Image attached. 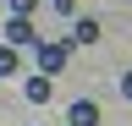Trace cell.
<instances>
[{"instance_id": "obj_1", "label": "cell", "mask_w": 132, "mask_h": 126, "mask_svg": "<svg viewBox=\"0 0 132 126\" xmlns=\"http://www.w3.org/2000/svg\"><path fill=\"white\" fill-rule=\"evenodd\" d=\"M66 44H72V38H39V44H33V60H39L44 77L66 71Z\"/></svg>"}, {"instance_id": "obj_2", "label": "cell", "mask_w": 132, "mask_h": 126, "mask_svg": "<svg viewBox=\"0 0 132 126\" xmlns=\"http://www.w3.org/2000/svg\"><path fill=\"white\" fill-rule=\"evenodd\" d=\"M6 44H39V33H33V17H11V22H6Z\"/></svg>"}, {"instance_id": "obj_3", "label": "cell", "mask_w": 132, "mask_h": 126, "mask_svg": "<svg viewBox=\"0 0 132 126\" xmlns=\"http://www.w3.org/2000/svg\"><path fill=\"white\" fill-rule=\"evenodd\" d=\"M22 93H28V104H50V93H55V82H50V77L39 71V77H28V82H22Z\"/></svg>"}, {"instance_id": "obj_4", "label": "cell", "mask_w": 132, "mask_h": 126, "mask_svg": "<svg viewBox=\"0 0 132 126\" xmlns=\"http://www.w3.org/2000/svg\"><path fill=\"white\" fill-rule=\"evenodd\" d=\"M66 121H72V126H99V104L94 99H77L72 110H66Z\"/></svg>"}, {"instance_id": "obj_5", "label": "cell", "mask_w": 132, "mask_h": 126, "mask_svg": "<svg viewBox=\"0 0 132 126\" xmlns=\"http://www.w3.org/2000/svg\"><path fill=\"white\" fill-rule=\"evenodd\" d=\"M72 44H99V22L94 17H77L72 22Z\"/></svg>"}, {"instance_id": "obj_6", "label": "cell", "mask_w": 132, "mask_h": 126, "mask_svg": "<svg viewBox=\"0 0 132 126\" xmlns=\"http://www.w3.org/2000/svg\"><path fill=\"white\" fill-rule=\"evenodd\" d=\"M16 71H22V55L11 44H0V77H16Z\"/></svg>"}, {"instance_id": "obj_7", "label": "cell", "mask_w": 132, "mask_h": 126, "mask_svg": "<svg viewBox=\"0 0 132 126\" xmlns=\"http://www.w3.org/2000/svg\"><path fill=\"white\" fill-rule=\"evenodd\" d=\"M39 6H44V0H11V17H33Z\"/></svg>"}, {"instance_id": "obj_8", "label": "cell", "mask_w": 132, "mask_h": 126, "mask_svg": "<svg viewBox=\"0 0 132 126\" xmlns=\"http://www.w3.org/2000/svg\"><path fill=\"white\" fill-rule=\"evenodd\" d=\"M50 6H55L61 17H72V11H77V0H50Z\"/></svg>"}, {"instance_id": "obj_9", "label": "cell", "mask_w": 132, "mask_h": 126, "mask_svg": "<svg viewBox=\"0 0 132 126\" xmlns=\"http://www.w3.org/2000/svg\"><path fill=\"white\" fill-rule=\"evenodd\" d=\"M121 93H127V99H132V71H127V77H121Z\"/></svg>"}]
</instances>
